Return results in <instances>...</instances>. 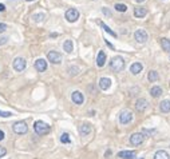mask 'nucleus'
<instances>
[{
	"instance_id": "nucleus-1",
	"label": "nucleus",
	"mask_w": 170,
	"mask_h": 159,
	"mask_svg": "<svg viewBox=\"0 0 170 159\" xmlns=\"http://www.w3.org/2000/svg\"><path fill=\"white\" fill-rule=\"evenodd\" d=\"M110 68L114 72H121L125 68V60L122 56H114L110 62Z\"/></svg>"
},
{
	"instance_id": "nucleus-2",
	"label": "nucleus",
	"mask_w": 170,
	"mask_h": 159,
	"mask_svg": "<svg viewBox=\"0 0 170 159\" xmlns=\"http://www.w3.org/2000/svg\"><path fill=\"white\" fill-rule=\"evenodd\" d=\"M50 126H48L47 123L42 122V120H36L35 123H34V131L36 132L38 135H46L50 132Z\"/></svg>"
},
{
	"instance_id": "nucleus-3",
	"label": "nucleus",
	"mask_w": 170,
	"mask_h": 159,
	"mask_svg": "<svg viewBox=\"0 0 170 159\" xmlns=\"http://www.w3.org/2000/svg\"><path fill=\"white\" fill-rule=\"evenodd\" d=\"M12 130L15 134H19V135H23L28 131V126L25 124V122H16L15 124L12 126Z\"/></svg>"
},
{
	"instance_id": "nucleus-4",
	"label": "nucleus",
	"mask_w": 170,
	"mask_h": 159,
	"mask_svg": "<svg viewBox=\"0 0 170 159\" xmlns=\"http://www.w3.org/2000/svg\"><path fill=\"white\" fill-rule=\"evenodd\" d=\"M47 59L48 62H51L52 64H59V63H62V55L59 52H56V51H50V52L47 54Z\"/></svg>"
},
{
	"instance_id": "nucleus-5",
	"label": "nucleus",
	"mask_w": 170,
	"mask_h": 159,
	"mask_svg": "<svg viewBox=\"0 0 170 159\" xmlns=\"http://www.w3.org/2000/svg\"><path fill=\"white\" fill-rule=\"evenodd\" d=\"M134 39L137 40L138 43H145V42H148V39H149V35H148V32H146L145 30H137L134 32Z\"/></svg>"
},
{
	"instance_id": "nucleus-6",
	"label": "nucleus",
	"mask_w": 170,
	"mask_h": 159,
	"mask_svg": "<svg viewBox=\"0 0 170 159\" xmlns=\"http://www.w3.org/2000/svg\"><path fill=\"white\" fill-rule=\"evenodd\" d=\"M64 16H66V19H67V22L74 23L79 19V12H78V10H75V8H70V10L66 11Z\"/></svg>"
},
{
	"instance_id": "nucleus-7",
	"label": "nucleus",
	"mask_w": 170,
	"mask_h": 159,
	"mask_svg": "<svg viewBox=\"0 0 170 159\" xmlns=\"http://www.w3.org/2000/svg\"><path fill=\"white\" fill-rule=\"evenodd\" d=\"M143 140H145V135L142 132H135L130 137V143L133 146H139L143 143Z\"/></svg>"
},
{
	"instance_id": "nucleus-8",
	"label": "nucleus",
	"mask_w": 170,
	"mask_h": 159,
	"mask_svg": "<svg viewBox=\"0 0 170 159\" xmlns=\"http://www.w3.org/2000/svg\"><path fill=\"white\" fill-rule=\"evenodd\" d=\"M25 66H27V62H25V59H23V57H16V59L13 60V70L15 71H18V72L24 71Z\"/></svg>"
},
{
	"instance_id": "nucleus-9",
	"label": "nucleus",
	"mask_w": 170,
	"mask_h": 159,
	"mask_svg": "<svg viewBox=\"0 0 170 159\" xmlns=\"http://www.w3.org/2000/svg\"><path fill=\"white\" fill-rule=\"evenodd\" d=\"M133 120V114L130 111H127V110H125V111L121 112L119 115V122L122 124H129Z\"/></svg>"
},
{
	"instance_id": "nucleus-10",
	"label": "nucleus",
	"mask_w": 170,
	"mask_h": 159,
	"mask_svg": "<svg viewBox=\"0 0 170 159\" xmlns=\"http://www.w3.org/2000/svg\"><path fill=\"white\" fill-rule=\"evenodd\" d=\"M71 99H73V102L75 103V105H82V103L85 102V96H83V94L79 91H74L73 95H71Z\"/></svg>"
},
{
	"instance_id": "nucleus-11",
	"label": "nucleus",
	"mask_w": 170,
	"mask_h": 159,
	"mask_svg": "<svg viewBox=\"0 0 170 159\" xmlns=\"http://www.w3.org/2000/svg\"><path fill=\"white\" fill-rule=\"evenodd\" d=\"M148 106H149V103L146 99H138L137 102H135V110L139 111V112L145 111V110L148 108Z\"/></svg>"
},
{
	"instance_id": "nucleus-12",
	"label": "nucleus",
	"mask_w": 170,
	"mask_h": 159,
	"mask_svg": "<svg viewBox=\"0 0 170 159\" xmlns=\"http://www.w3.org/2000/svg\"><path fill=\"white\" fill-rule=\"evenodd\" d=\"M35 68H36V71H39V72H44L47 70V62H46L44 59H38L35 62Z\"/></svg>"
},
{
	"instance_id": "nucleus-13",
	"label": "nucleus",
	"mask_w": 170,
	"mask_h": 159,
	"mask_svg": "<svg viewBox=\"0 0 170 159\" xmlns=\"http://www.w3.org/2000/svg\"><path fill=\"white\" fill-rule=\"evenodd\" d=\"M111 86V80L109 79V78H100L99 79V87L100 90H103V91H106V90H109Z\"/></svg>"
},
{
	"instance_id": "nucleus-14",
	"label": "nucleus",
	"mask_w": 170,
	"mask_h": 159,
	"mask_svg": "<svg viewBox=\"0 0 170 159\" xmlns=\"http://www.w3.org/2000/svg\"><path fill=\"white\" fill-rule=\"evenodd\" d=\"M79 132H80L82 137H87V135L91 132V126L88 123H83L82 126L79 127Z\"/></svg>"
},
{
	"instance_id": "nucleus-15",
	"label": "nucleus",
	"mask_w": 170,
	"mask_h": 159,
	"mask_svg": "<svg viewBox=\"0 0 170 159\" xmlns=\"http://www.w3.org/2000/svg\"><path fill=\"white\" fill-rule=\"evenodd\" d=\"M118 158H122V159H135V151H121V152H118Z\"/></svg>"
},
{
	"instance_id": "nucleus-16",
	"label": "nucleus",
	"mask_w": 170,
	"mask_h": 159,
	"mask_svg": "<svg viewBox=\"0 0 170 159\" xmlns=\"http://www.w3.org/2000/svg\"><path fill=\"white\" fill-rule=\"evenodd\" d=\"M146 13H148V10H146L145 7H135L134 8L135 18H143V16H146Z\"/></svg>"
},
{
	"instance_id": "nucleus-17",
	"label": "nucleus",
	"mask_w": 170,
	"mask_h": 159,
	"mask_svg": "<svg viewBox=\"0 0 170 159\" xmlns=\"http://www.w3.org/2000/svg\"><path fill=\"white\" fill-rule=\"evenodd\" d=\"M106 63V54L103 51H99L98 54V57H97V66L98 67H103Z\"/></svg>"
},
{
	"instance_id": "nucleus-18",
	"label": "nucleus",
	"mask_w": 170,
	"mask_h": 159,
	"mask_svg": "<svg viewBox=\"0 0 170 159\" xmlns=\"http://www.w3.org/2000/svg\"><path fill=\"white\" fill-rule=\"evenodd\" d=\"M160 108H161V111L165 112V114L170 112V100H168V99L162 100V102H161V105H160Z\"/></svg>"
},
{
	"instance_id": "nucleus-19",
	"label": "nucleus",
	"mask_w": 170,
	"mask_h": 159,
	"mask_svg": "<svg viewBox=\"0 0 170 159\" xmlns=\"http://www.w3.org/2000/svg\"><path fill=\"white\" fill-rule=\"evenodd\" d=\"M154 159H170V157L165 150H160L154 154Z\"/></svg>"
},
{
	"instance_id": "nucleus-20",
	"label": "nucleus",
	"mask_w": 170,
	"mask_h": 159,
	"mask_svg": "<svg viewBox=\"0 0 170 159\" xmlns=\"http://www.w3.org/2000/svg\"><path fill=\"white\" fill-rule=\"evenodd\" d=\"M130 71H131V74H134V75L139 74V72L142 71V64H141V63H134V64H131Z\"/></svg>"
},
{
	"instance_id": "nucleus-21",
	"label": "nucleus",
	"mask_w": 170,
	"mask_h": 159,
	"mask_svg": "<svg viewBox=\"0 0 170 159\" xmlns=\"http://www.w3.org/2000/svg\"><path fill=\"white\" fill-rule=\"evenodd\" d=\"M63 48H64V51H66L67 54H71V52H73V50H74L73 42H71V40H66L64 44H63Z\"/></svg>"
},
{
	"instance_id": "nucleus-22",
	"label": "nucleus",
	"mask_w": 170,
	"mask_h": 159,
	"mask_svg": "<svg viewBox=\"0 0 170 159\" xmlns=\"http://www.w3.org/2000/svg\"><path fill=\"white\" fill-rule=\"evenodd\" d=\"M150 94H151V96H154V98L161 96V95H162V88L158 87V86H154V87L150 90Z\"/></svg>"
},
{
	"instance_id": "nucleus-23",
	"label": "nucleus",
	"mask_w": 170,
	"mask_h": 159,
	"mask_svg": "<svg viewBox=\"0 0 170 159\" xmlns=\"http://www.w3.org/2000/svg\"><path fill=\"white\" fill-rule=\"evenodd\" d=\"M161 46H162L163 51H168V52H170V40L169 39L162 37V39H161Z\"/></svg>"
},
{
	"instance_id": "nucleus-24",
	"label": "nucleus",
	"mask_w": 170,
	"mask_h": 159,
	"mask_svg": "<svg viewBox=\"0 0 170 159\" xmlns=\"http://www.w3.org/2000/svg\"><path fill=\"white\" fill-rule=\"evenodd\" d=\"M149 82H155V80L160 78V75H158V72L157 71H154V70H151L150 72H149Z\"/></svg>"
},
{
	"instance_id": "nucleus-25",
	"label": "nucleus",
	"mask_w": 170,
	"mask_h": 159,
	"mask_svg": "<svg viewBox=\"0 0 170 159\" xmlns=\"http://www.w3.org/2000/svg\"><path fill=\"white\" fill-rule=\"evenodd\" d=\"M100 27H102L103 30H105V31H106V32H107V34H110L111 36L117 37V34H115L114 31H113V30H111V28H110V27H107V25H106V24H105V23H103V22H100Z\"/></svg>"
},
{
	"instance_id": "nucleus-26",
	"label": "nucleus",
	"mask_w": 170,
	"mask_h": 159,
	"mask_svg": "<svg viewBox=\"0 0 170 159\" xmlns=\"http://www.w3.org/2000/svg\"><path fill=\"white\" fill-rule=\"evenodd\" d=\"M114 8L118 11V12H126V11H127V7H126V4H121V3L115 4Z\"/></svg>"
},
{
	"instance_id": "nucleus-27",
	"label": "nucleus",
	"mask_w": 170,
	"mask_h": 159,
	"mask_svg": "<svg viewBox=\"0 0 170 159\" xmlns=\"http://www.w3.org/2000/svg\"><path fill=\"white\" fill-rule=\"evenodd\" d=\"M60 142H62V143H70L71 142L70 135H68L67 132H63V134L60 135Z\"/></svg>"
},
{
	"instance_id": "nucleus-28",
	"label": "nucleus",
	"mask_w": 170,
	"mask_h": 159,
	"mask_svg": "<svg viewBox=\"0 0 170 159\" xmlns=\"http://www.w3.org/2000/svg\"><path fill=\"white\" fill-rule=\"evenodd\" d=\"M44 18H46L44 13H34V15H32V19L35 20V22H42Z\"/></svg>"
},
{
	"instance_id": "nucleus-29",
	"label": "nucleus",
	"mask_w": 170,
	"mask_h": 159,
	"mask_svg": "<svg viewBox=\"0 0 170 159\" xmlns=\"http://www.w3.org/2000/svg\"><path fill=\"white\" fill-rule=\"evenodd\" d=\"M68 72H70L71 76H75V75H78V72H79V68H78L76 66H73V67H68Z\"/></svg>"
},
{
	"instance_id": "nucleus-30",
	"label": "nucleus",
	"mask_w": 170,
	"mask_h": 159,
	"mask_svg": "<svg viewBox=\"0 0 170 159\" xmlns=\"http://www.w3.org/2000/svg\"><path fill=\"white\" fill-rule=\"evenodd\" d=\"M0 116H3V118H10V116H12V112H8V111H0Z\"/></svg>"
},
{
	"instance_id": "nucleus-31",
	"label": "nucleus",
	"mask_w": 170,
	"mask_h": 159,
	"mask_svg": "<svg viewBox=\"0 0 170 159\" xmlns=\"http://www.w3.org/2000/svg\"><path fill=\"white\" fill-rule=\"evenodd\" d=\"M5 30H7V24H4V23H0V34L4 32Z\"/></svg>"
},
{
	"instance_id": "nucleus-32",
	"label": "nucleus",
	"mask_w": 170,
	"mask_h": 159,
	"mask_svg": "<svg viewBox=\"0 0 170 159\" xmlns=\"http://www.w3.org/2000/svg\"><path fill=\"white\" fill-rule=\"evenodd\" d=\"M5 154H7V150H5L4 147H1V146H0V158H1V157H4Z\"/></svg>"
},
{
	"instance_id": "nucleus-33",
	"label": "nucleus",
	"mask_w": 170,
	"mask_h": 159,
	"mask_svg": "<svg viewBox=\"0 0 170 159\" xmlns=\"http://www.w3.org/2000/svg\"><path fill=\"white\" fill-rule=\"evenodd\" d=\"M8 42V37H5V36H3V37H0V46H3V44H5V43Z\"/></svg>"
},
{
	"instance_id": "nucleus-34",
	"label": "nucleus",
	"mask_w": 170,
	"mask_h": 159,
	"mask_svg": "<svg viewBox=\"0 0 170 159\" xmlns=\"http://www.w3.org/2000/svg\"><path fill=\"white\" fill-rule=\"evenodd\" d=\"M3 139H4V132L0 130V140H3Z\"/></svg>"
},
{
	"instance_id": "nucleus-35",
	"label": "nucleus",
	"mask_w": 170,
	"mask_h": 159,
	"mask_svg": "<svg viewBox=\"0 0 170 159\" xmlns=\"http://www.w3.org/2000/svg\"><path fill=\"white\" fill-rule=\"evenodd\" d=\"M5 10V7H4V4H0V12H3V11Z\"/></svg>"
},
{
	"instance_id": "nucleus-36",
	"label": "nucleus",
	"mask_w": 170,
	"mask_h": 159,
	"mask_svg": "<svg viewBox=\"0 0 170 159\" xmlns=\"http://www.w3.org/2000/svg\"><path fill=\"white\" fill-rule=\"evenodd\" d=\"M134 1H137V3H142V1H145V0H134Z\"/></svg>"
},
{
	"instance_id": "nucleus-37",
	"label": "nucleus",
	"mask_w": 170,
	"mask_h": 159,
	"mask_svg": "<svg viewBox=\"0 0 170 159\" xmlns=\"http://www.w3.org/2000/svg\"><path fill=\"white\" fill-rule=\"evenodd\" d=\"M27 1H34V0H27Z\"/></svg>"
},
{
	"instance_id": "nucleus-38",
	"label": "nucleus",
	"mask_w": 170,
	"mask_h": 159,
	"mask_svg": "<svg viewBox=\"0 0 170 159\" xmlns=\"http://www.w3.org/2000/svg\"><path fill=\"white\" fill-rule=\"evenodd\" d=\"M138 159H143V158H138Z\"/></svg>"
}]
</instances>
